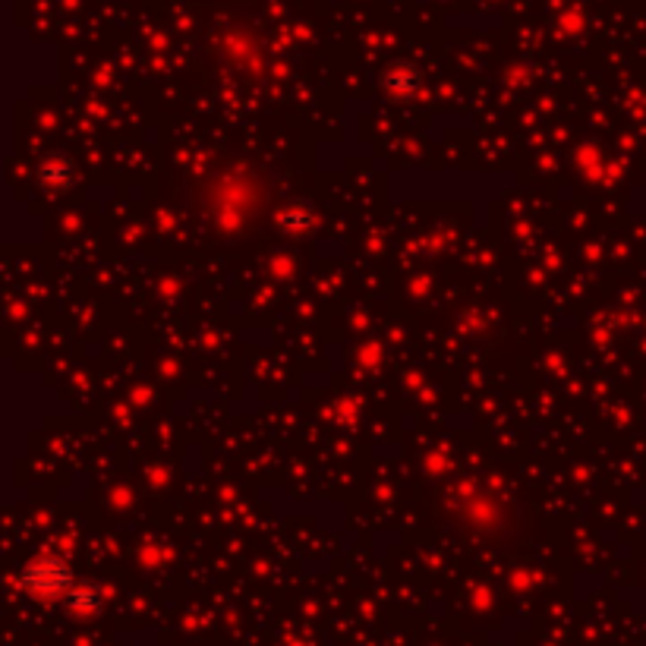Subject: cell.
Returning a JSON list of instances; mask_svg holds the SVG:
<instances>
[{"label":"cell","instance_id":"cell-1","mask_svg":"<svg viewBox=\"0 0 646 646\" xmlns=\"http://www.w3.org/2000/svg\"><path fill=\"white\" fill-rule=\"evenodd\" d=\"M23 587L38 599H60L73 593V574L64 561L38 558L23 571Z\"/></svg>","mask_w":646,"mask_h":646},{"label":"cell","instance_id":"cell-2","mask_svg":"<svg viewBox=\"0 0 646 646\" xmlns=\"http://www.w3.org/2000/svg\"><path fill=\"white\" fill-rule=\"evenodd\" d=\"M67 599H70V609L79 612V615H92L101 606V599H98V593L92 587H73V593Z\"/></svg>","mask_w":646,"mask_h":646},{"label":"cell","instance_id":"cell-3","mask_svg":"<svg viewBox=\"0 0 646 646\" xmlns=\"http://www.w3.org/2000/svg\"><path fill=\"white\" fill-rule=\"evenodd\" d=\"M41 180H45L51 190H64V186H70V168L64 161H48L45 168H41Z\"/></svg>","mask_w":646,"mask_h":646},{"label":"cell","instance_id":"cell-4","mask_svg":"<svg viewBox=\"0 0 646 646\" xmlns=\"http://www.w3.org/2000/svg\"><path fill=\"white\" fill-rule=\"evenodd\" d=\"M416 86H420V79H416L413 70H394V73H388V89L394 95H410Z\"/></svg>","mask_w":646,"mask_h":646}]
</instances>
